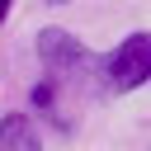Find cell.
<instances>
[{"label":"cell","mask_w":151,"mask_h":151,"mask_svg":"<svg viewBox=\"0 0 151 151\" xmlns=\"http://www.w3.org/2000/svg\"><path fill=\"white\" fill-rule=\"evenodd\" d=\"M109 71V85L113 90H137L151 80V33H132L118 42V52L104 61Z\"/></svg>","instance_id":"1"},{"label":"cell","mask_w":151,"mask_h":151,"mask_svg":"<svg viewBox=\"0 0 151 151\" xmlns=\"http://www.w3.org/2000/svg\"><path fill=\"white\" fill-rule=\"evenodd\" d=\"M38 57L47 61V71L61 80V76H76V71H90V66H99L71 33H61V28H42L38 33Z\"/></svg>","instance_id":"2"},{"label":"cell","mask_w":151,"mask_h":151,"mask_svg":"<svg viewBox=\"0 0 151 151\" xmlns=\"http://www.w3.org/2000/svg\"><path fill=\"white\" fill-rule=\"evenodd\" d=\"M0 151H42L38 127L28 123V113H5L0 118Z\"/></svg>","instance_id":"3"},{"label":"cell","mask_w":151,"mask_h":151,"mask_svg":"<svg viewBox=\"0 0 151 151\" xmlns=\"http://www.w3.org/2000/svg\"><path fill=\"white\" fill-rule=\"evenodd\" d=\"M5 19H9V0H0V24H5Z\"/></svg>","instance_id":"4"},{"label":"cell","mask_w":151,"mask_h":151,"mask_svg":"<svg viewBox=\"0 0 151 151\" xmlns=\"http://www.w3.org/2000/svg\"><path fill=\"white\" fill-rule=\"evenodd\" d=\"M47 5H66V0H47Z\"/></svg>","instance_id":"5"}]
</instances>
